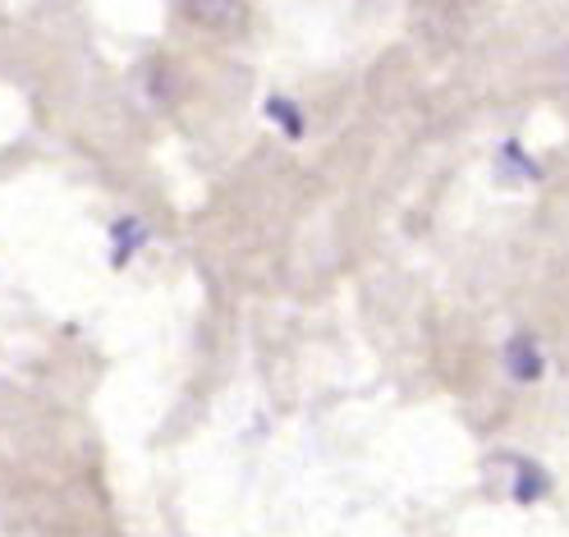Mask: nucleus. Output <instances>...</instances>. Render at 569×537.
I'll use <instances>...</instances> for the list:
<instances>
[{"instance_id": "f257e3e1", "label": "nucleus", "mask_w": 569, "mask_h": 537, "mask_svg": "<svg viewBox=\"0 0 569 537\" xmlns=\"http://www.w3.org/2000/svg\"><path fill=\"white\" fill-rule=\"evenodd\" d=\"M180 14L211 38H243L253 6L248 0H180Z\"/></svg>"}, {"instance_id": "f03ea898", "label": "nucleus", "mask_w": 569, "mask_h": 537, "mask_svg": "<svg viewBox=\"0 0 569 537\" xmlns=\"http://www.w3.org/2000/svg\"><path fill=\"white\" fill-rule=\"evenodd\" d=\"M565 79H569V74H565Z\"/></svg>"}]
</instances>
